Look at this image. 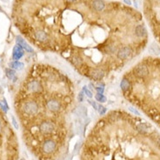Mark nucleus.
Masks as SVG:
<instances>
[{"label":"nucleus","instance_id":"nucleus-5","mask_svg":"<svg viewBox=\"0 0 160 160\" xmlns=\"http://www.w3.org/2000/svg\"><path fill=\"white\" fill-rule=\"evenodd\" d=\"M132 54V49L129 46H124L118 52V58L119 59H126Z\"/></svg>","mask_w":160,"mask_h":160},{"label":"nucleus","instance_id":"nucleus-22","mask_svg":"<svg viewBox=\"0 0 160 160\" xmlns=\"http://www.w3.org/2000/svg\"><path fill=\"white\" fill-rule=\"evenodd\" d=\"M106 108L105 107H104L103 105L101 104H98V113L100 115H104L105 113H106Z\"/></svg>","mask_w":160,"mask_h":160},{"label":"nucleus","instance_id":"nucleus-25","mask_svg":"<svg viewBox=\"0 0 160 160\" xmlns=\"http://www.w3.org/2000/svg\"><path fill=\"white\" fill-rule=\"evenodd\" d=\"M12 124H13V125H14V127H15L16 129H18V124H17V121H16V119H15V118L12 116Z\"/></svg>","mask_w":160,"mask_h":160},{"label":"nucleus","instance_id":"nucleus-2","mask_svg":"<svg viewBox=\"0 0 160 160\" xmlns=\"http://www.w3.org/2000/svg\"><path fill=\"white\" fill-rule=\"evenodd\" d=\"M136 129L141 134L146 135L152 130V126L149 123H138L136 124Z\"/></svg>","mask_w":160,"mask_h":160},{"label":"nucleus","instance_id":"nucleus-17","mask_svg":"<svg viewBox=\"0 0 160 160\" xmlns=\"http://www.w3.org/2000/svg\"><path fill=\"white\" fill-rule=\"evenodd\" d=\"M10 68L14 69V70H22V69L24 68V64L23 63H21V62L15 61V62H12V63H10Z\"/></svg>","mask_w":160,"mask_h":160},{"label":"nucleus","instance_id":"nucleus-18","mask_svg":"<svg viewBox=\"0 0 160 160\" xmlns=\"http://www.w3.org/2000/svg\"><path fill=\"white\" fill-rule=\"evenodd\" d=\"M72 64L75 65V66L79 67L80 65L82 64V63H83V60H82L81 58L78 57V56H74V57L72 58Z\"/></svg>","mask_w":160,"mask_h":160},{"label":"nucleus","instance_id":"nucleus-16","mask_svg":"<svg viewBox=\"0 0 160 160\" xmlns=\"http://www.w3.org/2000/svg\"><path fill=\"white\" fill-rule=\"evenodd\" d=\"M149 52L152 54H155V55H159L160 47L157 44L153 43V44H152V45H150V48H149Z\"/></svg>","mask_w":160,"mask_h":160},{"label":"nucleus","instance_id":"nucleus-10","mask_svg":"<svg viewBox=\"0 0 160 160\" xmlns=\"http://www.w3.org/2000/svg\"><path fill=\"white\" fill-rule=\"evenodd\" d=\"M24 56V50L20 45H16L13 48V53H12V58L16 61H18V59L21 58Z\"/></svg>","mask_w":160,"mask_h":160},{"label":"nucleus","instance_id":"nucleus-8","mask_svg":"<svg viewBox=\"0 0 160 160\" xmlns=\"http://www.w3.org/2000/svg\"><path fill=\"white\" fill-rule=\"evenodd\" d=\"M33 35H34V38H35L38 41L42 42V43L46 42L49 38L48 34L41 30H36L35 32H33Z\"/></svg>","mask_w":160,"mask_h":160},{"label":"nucleus","instance_id":"nucleus-13","mask_svg":"<svg viewBox=\"0 0 160 160\" xmlns=\"http://www.w3.org/2000/svg\"><path fill=\"white\" fill-rule=\"evenodd\" d=\"M90 77L95 80H100L104 77V72L100 69H94L90 72Z\"/></svg>","mask_w":160,"mask_h":160},{"label":"nucleus","instance_id":"nucleus-6","mask_svg":"<svg viewBox=\"0 0 160 160\" xmlns=\"http://www.w3.org/2000/svg\"><path fill=\"white\" fill-rule=\"evenodd\" d=\"M39 130L43 133H50L54 130V124L52 122H43L40 124Z\"/></svg>","mask_w":160,"mask_h":160},{"label":"nucleus","instance_id":"nucleus-28","mask_svg":"<svg viewBox=\"0 0 160 160\" xmlns=\"http://www.w3.org/2000/svg\"><path fill=\"white\" fill-rule=\"evenodd\" d=\"M78 99L79 102H83L84 100V92H80L78 94Z\"/></svg>","mask_w":160,"mask_h":160},{"label":"nucleus","instance_id":"nucleus-3","mask_svg":"<svg viewBox=\"0 0 160 160\" xmlns=\"http://www.w3.org/2000/svg\"><path fill=\"white\" fill-rule=\"evenodd\" d=\"M134 74L138 78H144L149 74L148 68L144 64H138L134 68Z\"/></svg>","mask_w":160,"mask_h":160},{"label":"nucleus","instance_id":"nucleus-24","mask_svg":"<svg viewBox=\"0 0 160 160\" xmlns=\"http://www.w3.org/2000/svg\"><path fill=\"white\" fill-rule=\"evenodd\" d=\"M79 150H80V143L79 142H78L75 145V148H74V154H77Z\"/></svg>","mask_w":160,"mask_h":160},{"label":"nucleus","instance_id":"nucleus-15","mask_svg":"<svg viewBox=\"0 0 160 160\" xmlns=\"http://www.w3.org/2000/svg\"><path fill=\"white\" fill-rule=\"evenodd\" d=\"M120 87H121V89L124 90V92H127V90H129L130 89V87H132V85H130V81H129L127 78H123L121 81V84H120Z\"/></svg>","mask_w":160,"mask_h":160},{"label":"nucleus","instance_id":"nucleus-1","mask_svg":"<svg viewBox=\"0 0 160 160\" xmlns=\"http://www.w3.org/2000/svg\"><path fill=\"white\" fill-rule=\"evenodd\" d=\"M24 112L28 115H34L38 110V105L34 101H27L24 104Z\"/></svg>","mask_w":160,"mask_h":160},{"label":"nucleus","instance_id":"nucleus-20","mask_svg":"<svg viewBox=\"0 0 160 160\" xmlns=\"http://www.w3.org/2000/svg\"><path fill=\"white\" fill-rule=\"evenodd\" d=\"M106 50L109 53H114V52H117V47L113 44H110L106 46Z\"/></svg>","mask_w":160,"mask_h":160},{"label":"nucleus","instance_id":"nucleus-23","mask_svg":"<svg viewBox=\"0 0 160 160\" xmlns=\"http://www.w3.org/2000/svg\"><path fill=\"white\" fill-rule=\"evenodd\" d=\"M84 92L85 95L87 96L88 98H92V93L90 90H89L88 89H86V86H84Z\"/></svg>","mask_w":160,"mask_h":160},{"label":"nucleus","instance_id":"nucleus-14","mask_svg":"<svg viewBox=\"0 0 160 160\" xmlns=\"http://www.w3.org/2000/svg\"><path fill=\"white\" fill-rule=\"evenodd\" d=\"M135 34L138 38H145L147 35V30L145 29L144 25L138 24L135 28Z\"/></svg>","mask_w":160,"mask_h":160},{"label":"nucleus","instance_id":"nucleus-29","mask_svg":"<svg viewBox=\"0 0 160 160\" xmlns=\"http://www.w3.org/2000/svg\"><path fill=\"white\" fill-rule=\"evenodd\" d=\"M96 90L98 92V93L103 94L104 93V87H97V88H96Z\"/></svg>","mask_w":160,"mask_h":160},{"label":"nucleus","instance_id":"nucleus-31","mask_svg":"<svg viewBox=\"0 0 160 160\" xmlns=\"http://www.w3.org/2000/svg\"><path fill=\"white\" fill-rule=\"evenodd\" d=\"M124 3L126 4H132V1H130V0H124Z\"/></svg>","mask_w":160,"mask_h":160},{"label":"nucleus","instance_id":"nucleus-30","mask_svg":"<svg viewBox=\"0 0 160 160\" xmlns=\"http://www.w3.org/2000/svg\"><path fill=\"white\" fill-rule=\"evenodd\" d=\"M156 143H157V144L160 147V136H158V137L156 138Z\"/></svg>","mask_w":160,"mask_h":160},{"label":"nucleus","instance_id":"nucleus-27","mask_svg":"<svg viewBox=\"0 0 160 160\" xmlns=\"http://www.w3.org/2000/svg\"><path fill=\"white\" fill-rule=\"evenodd\" d=\"M90 104H92V107H93L95 110H98V104L96 102H94V101H92V102H90V101H89Z\"/></svg>","mask_w":160,"mask_h":160},{"label":"nucleus","instance_id":"nucleus-32","mask_svg":"<svg viewBox=\"0 0 160 160\" xmlns=\"http://www.w3.org/2000/svg\"><path fill=\"white\" fill-rule=\"evenodd\" d=\"M89 87H90V89H94V87H92V84H89Z\"/></svg>","mask_w":160,"mask_h":160},{"label":"nucleus","instance_id":"nucleus-4","mask_svg":"<svg viewBox=\"0 0 160 160\" xmlns=\"http://www.w3.org/2000/svg\"><path fill=\"white\" fill-rule=\"evenodd\" d=\"M28 88L29 92H32V93H38L42 90V85L37 80H33V81H30L28 84Z\"/></svg>","mask_w":160,"mask_h":160},{"label":"nucleus","instance_id":"nucleus-12","mask_svg":"<svg viewBox=\"0 0 160 160\" xmlns=\"http://www.w3.org/2000/svg\"><path fill=\"white\" fill-rule=\"evenodd\" d=\"M46 105H47V108L50 110H52V112H58L60 110V104L57 100H54V99L49 100V101L47 102Z\"/></svg>","mask_w":160,"mask_h":160},{"label":"nucleus","instance_id":"nucleus-26","mask_svg":"<svg viewBox=\"0 0 160 160\" xmlns=\"http://www.w3.org/2000/svg\"><path fill=\"white\" fill-rule=\"evenodd\" d=\"M129 110H130V112H133L134 114H136V115H138H138H140V113H139V112H138V110H136V109H134L133 107H129Z\"/></svg>","mask_w":160,"mask_h":160},{"label":"nucleus","instance_id":"nucleus-11","mask_svg":"<svg viewBox=\"0 0 160 160\" xmlns=\"http://www.w3.org/2000/svg\"><path fill=\"white\" fill-rule=\"evenodd\" d=\"M92 5L93 7V9L96 10V12H101L104 10L105 8V4L104 1L102 0H93L92 2Z\"/></svg>","mask_w":160,"mask_h":160},{"label":"nucleus","instance_id":"nucleus-21","mask_svg":"<svg viewBox=\"0 0 160 160\" xmlns=\"http://www.w3.org/2000/svg\"><path fill=\"white\" fill-rule=\"evenodd\" d=\"M95 98H96V99H97L98 101L100 102V103H104V102H106V98H105L103 94L98 93L97 95H96Z\"/></svg>","mask_w":160,"mask_h":160},{"label":"nucleus","instance_id":"nucleus-7","mask_svg":"<svg viewBox=\"0 0 160 160\" xmlns=\"http://www.w3.org/2000/svg\"><path fill=\"white\" fill-rule=\"evenodd\" d=\"M56 149V143L52 140H47L44 143L43 150L45 153H52Z\"/></svg>","mask_w":160,"mask_h":160},{"label":"nucleus","instance_id":"nucleus-9","mask_svg":"<svg viewBox=\"0 0 160 160\" xmlns=\"http://www.w3.org/2000/svg\"><path fill=\"white\" fill-rule=\"evenodd\" d=\"M16 41H17L18 44L20 45V46H21L24 50H26L27 52H29V53H32V52H33V49H32V47H30V45H29L28 44L24 41V39L22 38L21 37H19V36H18V37H17Z\"/></svg>","mask_w":160,"mask_h":160},{"label":"nucleus","instance_id":"nucleus-19","mask_svg":"<svg viewBox=\"0 0 160 160\" xmlns=\"http://www.w3.org/2000/svg\"><path fill=\"white\" fill-rule=\"evenodd\" d=\"M5 72H6V76L9 79H13L15 78V72L12 69H6Z\"/></svg>","mask_w":160,"mask_h":160}]
</instances>
